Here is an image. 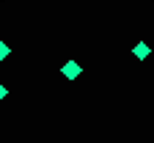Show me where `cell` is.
Returning a JSON list of instances; mask_svg holds the SVG:
<instances>
[{
  "label": "cell",
  "instance_id": "4",
  "mask_svg": "<svg viewBox=\"0 0 154 143\" xmlns=\"http://www.w3.org/2000/svg\"><path fill=\"white\" fill-rule=\"evenodd\" d=\"M6 94H8V91H6V88H3V85H0V99H3V96H6Z\"/></svg>",
  "mask_w": 154,
  "mask_h": 143
},
{
  "label": "cell",
  "instance_id": "1",
  "mask_svg": "<svg viewBox=\"0 0 154 143\" xmlns=\"http://www.w3.org/2000/svg\"><path fill=\"white\" fill-rule=\"evenodd\" d=\"M63 74H66V77H77V74H80V66H77L74 61H69V64L63 66Z\"/></svg>",
  "mask_w": 154,
  "mask_h": 143
},
{
  "label": "cell",
  "instance_id": "2",
  "mask_svg": "<svg viewBox=\"0 0 154 143\" xmlns=\"http://www.w3.org/2000/svg\"><path fill=\"white\" fill-rule=\"evenodd\" d=\"M135 55H138V58H140V61H143V58H146V55H149V47H146V44H143V42H140V44H138V47H135Z\"/></svg>",
  "mask_w": 154,
  "mask_h": 143
},
{
  "label": "cell",
  "instance_id": "3",
  "mask_svg": "<svg viewBox=\"0 0 154 143\" xmlns=\"http://www.w3.org/2000/svg\"><path fill=\"white\" fill-rule=\"evenodd\" d=\"M6 55H8V47H6V44H0V58H6Z\"/></svg>",
  "mask_w": 154,
  "mask_h": 143
}]
</instances>
